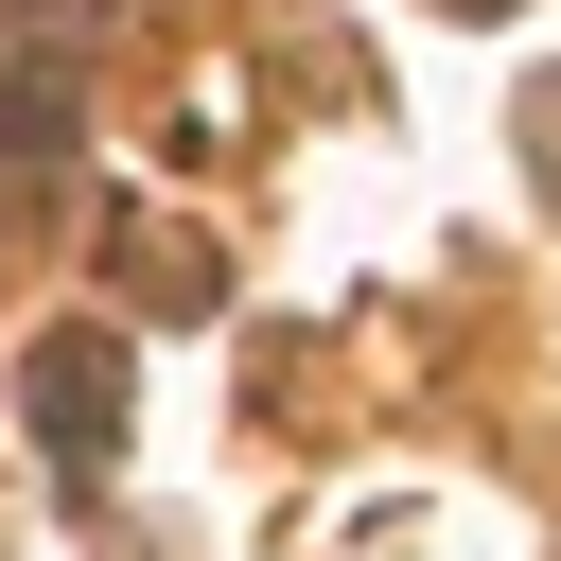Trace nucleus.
<instances>
[{
    "label": "nucleus",
    "instance_id": "f257e3e1",
    "mask_svg": "<svg viewBox=\"0 0 561 561\" xmlns=\"http://www.w3.org/2000/svg\"><path fill=\"white\" fill-rule=\"evenodd\" d=\"M35 438H53V473H105V438H123V333H53L35 351Z\"/></svg>",
    "mask_w": 561,
    "mask_h": 561
},
{
    "label": "nucleus",
    "instance_id": "f03ea898",
    "mask_svg": "<svg viewBox=\"0 0 561 561\" xmlns=\"http://www.w3.org/2000/svg\"><path fill=\"white\" fill-rule=\"evenodd\" d=\"M123 280H140L158 316H210V263H193V245H140V228H123Z\"/></svg>",
    "mask_w": 561,
    "mask_h": 561
},
{
    "label": "nucleus",
    "instance_id": "7ed1b4c3",
    "mask_svg": "<svg viewBox=\"0 0 561 561\" xmlns=\"http://www.w3.org/2000/svg\"><path fill=\"white\" fill-rule=\"evenodd\" d=\"M438 18H508V0H438Z\"/></svg>",
    "mask_w": 561,
    "mask_h": 561
}]
</instances>
